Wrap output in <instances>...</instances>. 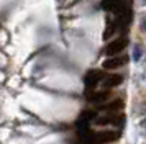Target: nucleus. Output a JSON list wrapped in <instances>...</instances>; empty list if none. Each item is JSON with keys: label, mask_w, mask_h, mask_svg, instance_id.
Wrapping results in <instances>:
<instances>
[{"label": "nucleus", "mask_w": 146, "mask_h": 144, "mask_svg": "<svg viewBox=\"0 0 146 144\" xmlns=\"http://www.w3.org/2000/svg\"><path fill=\"white\" fill-rule=\"evenodd\" d=\"M86 137L87 144H108L113 143L120 137L118 131H97V133H89Z\"/></svg>", "instance_id": "1"}, {"label": "nucleus", "mask_w": 146, "mask_h": 144, "mask_svg": "<svg viewBox=\"0 0 146 144\" xmlns=\"http://www.w3.org/2000/svg\"><path fill=\"white\" fill-rule=\"evenodd\" d=\"M107 75V72L105 71H99V69H92V71H89L87 72V75L86 79H84V84H86V89L87 92L90 90V89H95L97 85L104 80V77Z\"/></svg>", "instance_id": "2"}, {"label": "nucleus", "mask_w": 146, "mask_h": 144, "mask_svg": "<svg viewBox=\"0 0 146 144\" xmlns=\"http://www.w3.org/2000/svg\"><path fill=\"white\" fill-rule=\"evenodd\" d=\"M126 44H128V39H126L125 36H120L118 39H113L112 43L107 44L105 54L107 56H117V54H120V52L125 49Z\"/></svg>", "instance_id": "3"}, {"label": "nucleus", "mask_w": 146, "mask_h": 144, "mask_svg": "<svg viewBox=\"0 0 146 144\" xmlns=\"http://www.w3.org/2000/svg\"><path fill=\"white\" fill-rule=\"evenodd\" d=\"M128 62V56H110V57H107L104 61V69L105 71H113V69H118L121 65H125Z\"/></svg>", "instance_id": "4"}, {"label": "nucleus", "mask_w": 146, "mask_h": 144, "mask_svg": "<svg viewBox=\"0 0 146 144\" xmlns=\"http://www.w3.org/2000/svg\"><path fill=\"white\" fill-rule=\"evenodd\" d=\"M120 121H123V116L120 115L118 116V113H107L105 116H100L97 118V124L99 126H105V124H120Z\"/></svg>", "instance_id": "5"}, {"label": "nucleus", "mask_w": 146, "mask_h": 144, "mask_svg": "<svg viewBox=\"0 0 146 144\" xmlns=\"http://www.w3.org/2000/svg\"><path fill=\"white\" fill-rule=\"evenodd\" d=\"M123 106H125V102L120 100V98H117V100H113V102H110V103L102 105L99 110L105 111V113H118L120 110H123Z\"/></svg>", "instance_id": "6"}, {"label": "nucleus", "mask_w": 146, "mask_h": 144, "mask_svg": "<svg viewBox=\"0 0 146 144\" xmlns=\"http://www.w3.org/2000/svg\"><path fill=\"white\" fill-rule=\"evenodd\" d=\"M102 82H104V87H105V89L118 87V85L123 82V75H120V74H107Z\"/></svg>", "instance_id": "7"}, {"label": "nucleus", "mask_w": 146, "mask_h": 144, "mask_svg": "<svg viewBox=\"0 0 146 144\" xmlns=\"http://www.w3.org/2000/svg\"><path fill=\"white\" fill-rule=\"evenodd\" d=\"M108 97H110V89H104V90L94 92L92 95L87 97V100L92 102V103H102V102H107Z\"/></svg>", "instance_id": "8"}, {"label": "nucleus", "mask_w": 146, "mask_h": 144, "mask_svg": "<svg viewBox=\"0 0 146 144\" xmlns=\"http://www.w3.org/2000/svg\"><path fill=\"white\" fill-rule=\"evenodd\" d=\"M112 33H113V26L112 25H110V26H108V28H107V31L105 33H104V38H110V36H112Z\"/></svg>", "instance_id": "9"}, {"label": "nucleus", "mask_w": 146, "mask_h": 144, "mask_svg": "<svg viewBox=\"0 0 146 144\" xmlns=\"http://www.w3.org/2000/svg\"><path fill=\"white\" fill-rule=\"evenodd\" d=\"M141 28L146 31V15H143V18H141Z\"/></svg>", "instance_id": "10"}]
</instances>
